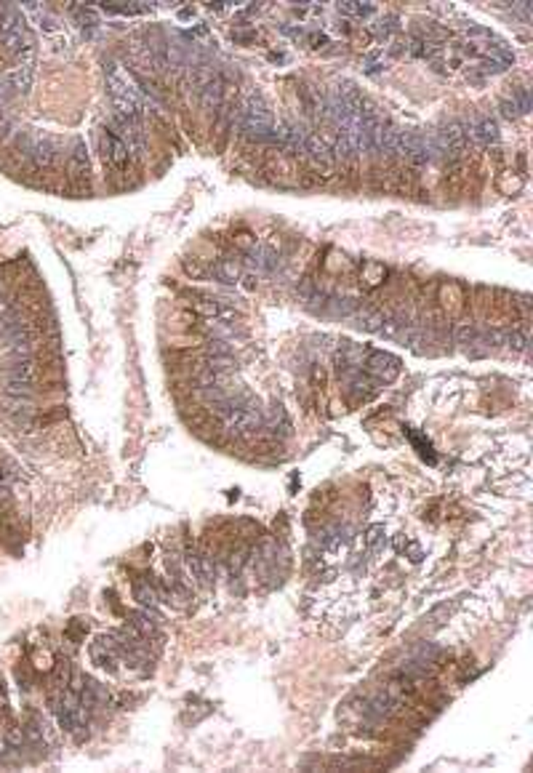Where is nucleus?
I'll return each mask as SVG.
<instances>
[{
  "label": "nucleus",
  "mask_w": 533,
  "mask_h": 773,
  "mask_svg": "<svg viewBox=\"0 0 533 773\" xmlns=\"http://www.w3.org/2000/svg\"><path fill=\"white\" fill-rule=\"evenodd\" d=\"M304 157H307V163L312 166V171L322 179H333L336 168H339L336 157H333L331 144L325 142L322 136H318V133H310V136H307V142H304Z\"/></svg>",
  "instance_id": "nucleus-1"
},
{
  "label": "nucleus",
  "mask_w": 533,
  "mask_h": 773,
  "mask_svg": "<svg viewBox=\"0 0 533 773\" xmlns=\"http://www.w3.org/2000/svg\"><path fill=\"white\" fill-rule=\"evenodd\" d=\"M187 299L189 309L200 318H208V321H235L237 318V312L232 307H227L224 301H219V299L203 296V294H189Z\"/></svg>",
  "instance_id": "nucleus-2"
},
{
  "label": "nucleus",
  "mask_w": 533,
  "mask_h": 773,
  "mask_svg": "<svg viewBox=\"0 0 533 773\" xmlns=\"http://www.w3.org/2000/svg\"><path fill=\"white\" fill-rule=\"evenodd\" d=\"M363 365H366V374L371 379H376L378 384H389L400 374V360L389 352H368Z\"/></svg>",
  "instance_id": "nucleus-3"
},
{
  "label": "nucleus",
  "mask_w": 533,
  "mask_h": 773,
  "mask_svg": "<svg viewBox=\"0 0 533 773\" xmlns=\"http://www.w3.org/2000/svg\"><path fill=\"white\" fill-rule=\"evenodd\" d=\"M184 565H187L189 576L203 586H211L213 576H216V563L208 552H200V550H192L189 547L184 552Z\"/></svg>",
  "instance_id": "nucleus-4"
},
{
  "label": "nucleus",
  "mask_w": 533,
  "mask_h": 773,
  "mask_svg": "<svg viewBox=\"0 0 533 773\" xmlns=\"http://www.w3.org/2000/svg\"><path fill=\"white\" fill-rule=\"evenodd\" d=\"M0 374L6 382H19V384H33L38 374H40V365L35 357H13L9 363H3Z\"/></svg>",
  "instance_id": "nucleus-5"
},
{
  "label": "nucleus",
  "mask_w": 533,
  "mask_h": 773,
  "mask_svg": "<svg viewBox=\"0 0 533 773\" xmlns=\"http://www.w3.org/2000/svg\"><path fill=\"white\" fill-rule=\"evenodd\" d=\"M101 152H104V160L112 163L115 168H125L128 166V160H131L125 142H123L112 128H104V131H101Z\"/></svg>",
  "instance_id": "nucleus-6"
},
{
  "label": "nucleus",
  "mask_w": 533,
  "mask_h": 773,
  "mask_svg": "<svg viewBox=\"0 0 533 773\" xmlns=\"http://www.w3.org/2000/svg\"><path fill=\"white\" fill-rule=\"evenodd\" d=\"M56 155H59V144H56L54 139H45V136L40 139V136H38V142H35L33 152L27 155V160H30V166L33 168L45 171V168L54 166Z\"/></svg>",
  "instance_id": "nucleus-7"
},
{
  "label": "nucleus",
  "mask_w": 533,
  "mask_h": 773,
  "mask_svg": "<svg viewBox=\"0 0 533 773\" xmlns=\"http://www.w3.org/2000/svg\"><path fill=\"white\" fill-rule=\"evenodd\" d=\"M466 136L475 139V144H480V147H490V144H499V126L490 118H478L466 128Z\"/></svg>",
  "instance_id": "nucleus-8"
},
{
  "label": "nucleus",
  "mask_w": 533,
  "mask_h": 773,
  "mask_svg": "<svg viewBox=\"0 0 533 773\" xmlns=\"http://www.w3.org/2000/svg\"><path fill=\"white\" fill-rule=\"evenodd\" d=\"M67 174L72 179H80L89 174V150L83 142L72 144V152L67 155Z\"/></svg>",
  "instance_id": "nucleus-9"
},
{
  "label": "nucleus",
  "mask_w": 533,
  "mask_h": 773,
  "mask_svg": "<svg viewBox=\"0 0 533 773\" xmlns=\"http://www.w3.org/2000/svg\"><path fill=\"white\" fill-rule=\"evenodd\" d=\"M224 99V80L219 75H213L203 89H200V104L206 110H219Z\"/></svg>",
  "instance_id": "nucleus-10"
},
{
  "label": "nucleus",
  "mask_w": 533,
  "mask_h": 773,
  "mask_svg": "<svg viewBox=\"0 0 533 773\" xmlns=\"http://www.w3.org/2000/svg\"><path fill=\"white\" fill-rule=\"evenodd\" d=\"M128 627H131L139 638H145V640H150V638H155L157 635V621L150 616V611H133V613H128Z\"/></svg>",
  "instance_id": "nucleus-11"
},
{
  "label": "nucleus",
  "mask_w": 533,
  "mask_h": 773,
  "mask_svg": "<svg viewBox=\"0 0 533 773\" xmlns=\"http://www.w3.org/2000/svg\"><path fill=\"white\" fill-rule=\"evenodd\" d=\"M211 275H216V280H222V283H237L243 277V262L240 259H219L211 267Z\"/></svg>",
  "instance_id": "nucleus-12"
},
{
  "label": "nucleus",
  "mask_w": 533,
  "mask_h": 773,
  "mask_svg": "<svg viewBox=\"0 0 533 773\" xmlns=\"http://www.w3.org/2000/svg\"><path fill=\"white\" fill-rule=\"evenodd\" d=\"M33 77H35V69L30 62H22L19 67H13L11 72H9V86H11L16 94H27V91L33 89Z\"/></svg>",
  "instance_id": "nucleus-13"
},
{
  "label": "nucleus",
  "mask_w": 533,
  "mask_h": 773,
  "mask_svg": "<svg viewBox=\"0 0 533 773\" xmlns=\"http://www.w3.org/2000/svg\"><path fill=\"white\" fill-rule=\"evenodd\" d=\"M91 659H94V664L96 667H101V669H115V664H118V653L112 651V648H107L104 643H96L94 648H91Z\"/></svg>",
  "instance_id": "nucleus-14"
},
{
  "label": "nucleus",
  "mask_w": 533,
  "mask_h": 773,
  "mask_svg": "<svg viewBox=\"0 0 533 773\" xmlns=\"http://www.w3.org/2000/svg\"><path fill=\"white\" fill-rule=\"evenodd\" d=\"M384 312H378V309H360L357 312V326L363 328V331H378L381 326H384Z\"/></svg>",
  "instance_id": "nucleus-15"
},
{
  "label": "nucleus",
  "mask_w": 533,
  "mask_h": 773,
  "mask_svg": "<svg viewBox=\"0 0 533 773\" xmlns=\"http://www.w3.org/2000/svg\"><path fill=\"white\" fill-rule=\"evenodd\" d=\"M133 597L139 600V606H145V608H157V603H160V595H157V586L152 584H133Z\"/></svg>",
  "instance_id": "nucleus-16"
},
{
  "label": "nucleus",
  "mask_w": 533,
  "mask_h": 773,
  "mask_svg": "<svg viewBox=\"0 0 533 773\" xmlns=\"http://www.w3.org/2000/svg\"><path fill=\"white\" fill-rule=\"evenodd\" d=\"M339 11L344 13V16L366 19V16L374 13V6H371V3H355V0H349V3H339Z\"/></svg>",
  "instance_id": "nucleus-17"
},
{
  "label": "nucleus",
  "mask_w": 533,
  "mask_h": 773,
  "mask_svg": "<svg viewBox=\"0 0 533 773\" xmlns=\"http://www.w3.org/2000/svg\"><path fill=\"white\" fill-rule=\"evenodd\" d=\"M245 563H248V547L237 544L232 552H230V571H232V574H240Z\"/></svg>",
  "instance_id": "nucleus-18"
},
{
  "label": "nucleus",
  "mask_w": 533,
  "mask_h": 773,
  "mask_svg": "<svg viewBox=\"0 0 533 773\" xmlns=\"http://www.w3.org/2000/svg\"><path fill=\"white\" fill-rule=\"evenodd\" d=\"M395 30H398V16H384V19H378V22L374 24V33L384 35V38L392 35Z\"/></svg>",
  "instance_id": "nucleus-19"
},
{
  "label": "nucleus",
  "mask_w": 533,
  "mask_h": 773,
  "mask_svg": "<svg viewBox=\"0 0 533 773\" xmlns=\"http://www.w3.org/2000/svg\"><path fill=\"white\" fill-rule=\"evenodd\" d=\"M381 539H384V525H371V528L366 530V547L368 550H376L378 544H381Z\"/></svg>",
  "instance_id": "nucleus-20"
},
{
  "label": "nucleus",
  "mask_w": 533,
  "mask_h": 773,
  "mask_svg": "<svg viewBox=\"0 0 533 773\" xmlns=\"http://www.w3.org/2000/svg\"><path fill=\"white\" fill-rule=\"evenodd\" d=\"M504 342L510 344L512 350L522 352V350H525V344H528V336H525L522 331H510V333H504Z\"/></svg>",
  "instance_id": "nucleus-21"
},
{
  "label": "nucleus",
  "mask_w": 533,
  "mask_h": 773,
  "mask_svg": "<svg viewBox=\"0 0 533 773\" xmlns=\"http://www.w3.org/2000/svg\"><path fill=\"white\" fill-rule=\"evenodd\" d=\"M499 110H501V115H504V118H510V121H512V118H517V115H520V107H517V101H515V96H507V99H501Z\"/></svg>",
  "instance_id": "nucleus-22"
},
{
  "label": "nucleus",
  "mask_w": 533,
  "mask_h": 773,
  "mask_svg": "<svg viewBox=\"0 0 533 773\" xmlns=\"http://www.w3.org/2000/svg\"><path fill=\"white\" fill-rule=\"evenodd\" d=\"M184 272L192 277H206L211 275V267H203L200 262H184Z\"/></svg>",
  "instance_id": "nucleus-23"
},
{
  "label": "nucleus",
  "mask_w": 533,
  "mask_h": 773,
  "mask_svg": "<svg viewBox=\"0 0 533 773\" xmlns=\"http://www.w3.org/2000/svg\"><path fill=\"white\" fill-rule=\"evenodd\" d=\"M512 96H515V101H517V107H520V112H528V110H531V94H528V89L515 91Z\"/></svg>",
  "instance_id": "nucleus-24"
},
{
  "label": "nucleus",
  "mask_w": 533,
  "mask_h": 773,
  "mask_svg": "<svg viewBox=\"0 0 533 773\" xmlns=\"http://www.w3.org/2000/svg\"><path fill=\"white\" fill-rule=\"evenodd\" d=\"M16 680L22 683V688H33V674L27 672L24 667H19V669H16Z\"/></svg>",
  "instance_id": "nucleus-25"
},
{
  "label": "nucleus",
  "mask_w": 533,
  "mask_h": 773,
  "mask_svg": "<svg viewBox=\"0 0 533 773\" xmlns=\"http://www.w3.org/2000/svg\"><path fill=\"white\" fill-rule=\"evenodd\" d=\"M6 496H9V488H6V486H0V499H6Z\"/></svg>",
  "instance_id": "nucleus-26"
}]
</instances>
